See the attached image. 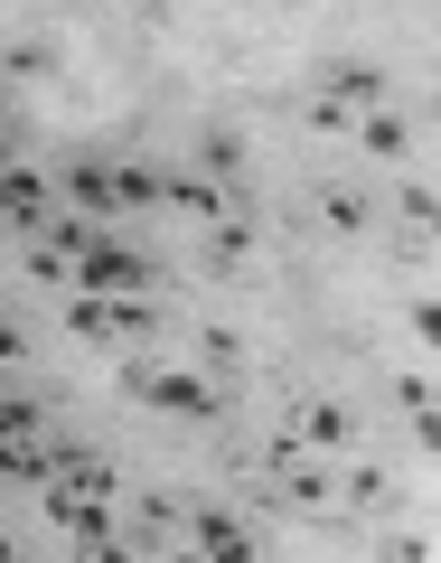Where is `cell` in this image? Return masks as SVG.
I'll use <instances>...</instances> for the list:
<instances>
[{
  "label": "cell",
  "mask_w": 441,
  "mask_h": 563,
  "mask_svg": "<svg viewBox=\"0 0 441 563\" xmlns=\"http://www.w3.org/2000/svg\"><path fill=\"white\" fill-rule=\"evenodd\" d=\"M291 442H310V451H348V442H357V422H348L339 404H291Z\"/></svg>",
  "instance_id": "cell-8"
},
{
  "label": "cell",
  "mask_w": 441,
  "mask_h": 563,
  "mask_svg": "<svg viewBox=\"0 0 441 563\" xmlns=\"http://www.w3.org/2000/svg\"><path fill=\"white\" fill-rule=\"evenodd\" d=\"M29 432H47V422H38V404H20V395H0V442H29Z\"/></svg>",
  "instance_id": "cell-14"
},
{
  "label": "cell",
  "mask_w": 441,
  "mask_h": 563,
  "mask_svg": "<svg viewBox=\"0 0 441 563\" xmlns=\"http://www.w3.org/2000/svg\"><path fill=\"white\" fill-rule=\"evenodd\" d=\"M432 217H441V207H432V188L414 179V188H404V225H414V235H432Z\"/></svg>",
  "instance_id": "cell-18"
},
{
  "label": "cell",
  "mask_w": 441,
  "mask_h": 563,
  "mask_svg": "<svg viewBox=\"0 0 441 563\" xmlns=\"http://www.w3.org/2000/svg\"><path fill=\"white\" fill-rule=\"evenodd\" d=\"M103 310H113L122 339H151L161 329V291H103Z\"/></svg>",
  "instance_id": "cell-10"
},
{
  "label": "cell",
  "mask_w": 441,
  "mask_h": 563,
  "mask_svg": "<svg viewBox=\"0 0 441 563\" xmlns=\"http://www.w3.org/2000/svg\"><path fill=\"white\" fill-rule=\"evenodd\" d=\"M404 413H414L422 442H432V376H404Z\"/></svg>",
  "instance_id": "cell-17"
},
{
  "label": "cell",
  "mask_w": 441,
  "mask_h": 563,
  "mask_svg": "<svg viewBox=\"0 0 441 563\" xmlns=\"http://www.w3.org/2000/svg\"><path fill=\"white\" fill-rule=\"evenodd\" d=\"M348 132H357V151H376V161H414V122H404L395 103H376V113H357Z\"/></svg>",
  "instance_id": "cell-5"
},
{
  "label": "cell",
  "mask_w": 441,
  "mask_h": 563,
  "mask_svg": "<svg viewBox=\"0 0 441 563\" xmlns=\"http://www.w3.org/2000/svg\"><path fill=\"white\" fill-rule=\"evenodd\" d=\"M188 161H198L207 179H235V169H244V141H235V132H207L198 151H188Z\"/></svg>",
  "instance_id": "cell-11"
},
{
  "label": "cell",
  "mask_w": 441,
  "mask_h": 563,
  "mask_svg": "<svg viewBox=\"0 0 441 563\" xmlns=\"http://www.w3.org/2000/svg\"><path fill=\"white\" fill-rule=\"evenodd\" d=\"M132 526H141V536H132V544H161V536H169V526H179V507H169V498H141V517H132Z\"/></svg>",
  "instance_id": "cell-15"
},
{
  "label": "cell",
  "mask_w": 441,
  "mask_h": 563,
  "mask_svg": "<svg viewBox=\"0 0 441 563\" xmlns=\"http://www.w3.org/2000/svg\"><path fill=\"white\" fill-rule=\"evenodd\" d=\"M207 254H217V263H244V254H254V225H235V217L207 225Z\"/></svg>",
  "instance_id": "cell-13"
},
{
  "label": "cell",
  "mask_w": 441,
  "mask_h": 563,
  "mask_svg": "<svg viewBox=\"0 0 441 563\" xmlns=\"http://www.w3.org/2000/svg\"><path fill=\"white\" fill-rule=\"evenodd\" d=\"M47 217H57V198H47L20 161H0V235H38Z\"/></svg>",
  "instance_id": "cell-3"
},
{
  "label": "cell",
  "mask_w": 441,
  "mask_h": 563,
  "mask_svg": "<svg viewBox=\"0 0 441 563\" xmlns=\"http://www.w3.org/2000/svg\"><path fill=\"white\" fill-rule=\"evenodd\" d=\"M0 563H10V536H0Z\"/></svg>",
  "instance_id": "cell-19"
},
{
  "label": "cell",
  "mask_w": 441,
  "mask_h": 563,
  "mask_svg": "<svg viewBox=\"0 0 441 563\" xmlns=\"http://www.w3.org/2000/svg\"><path fill=\"white\" fill-rule=\"evenodd\" d=\"M198 357H207V376H225V366H235L244 347H235V329H207V339H198Z\"/></svg>",
  "instance_id": "cell-16"
},
{
  "label": "cell",
  "mask_w": 441,
  "mask_h": 563,
  "mask_svg": "<svg viewBox=\"0 0 441 563\" xmlns=\"http://www.w3.org/2000/svg\"><path fill=\"white\" fill-rule=\"evenodd\" d=\"M320 217L339 225V235H366V225H376V207H366L357 188H329V198H320Z\"/></svg>",
  "instance_id": "cell-12"
},
{
  "label": "cell",
  "mask_w": 441,
  "mask_h": 563,
  "mask_svg": "<svg viewBox=\"0 0 441 563\" xmlns=\"http://www.w3.org/2000/svg\"><path fill=\"white\" fill-rule=\"evenodd\" d=\"M254 526H244L235 517V507H198V517H188V554H217V563H244V554H254Z\"/></svg>",
  "instance_id": "cell-4"
},
{
  "label": "cell",
  "mask_w": 441,
  "mask_h": 563,
  "mask_svg": "<svg viewBox=\"0 0 441 563\" xmlns=\"http://www.w3.org/2000/svg\"><path fill=\"white\" fill-rule=\"evenodd\" d=\"M263 461H273V479L291 488V498H301V507H320V498H329V479H320V461H310L301 442H273V451H263Z\"/></svg>",
  "instance_id": "cell-9"
},
{
  "label": "cell",
  "mask_w": 441,
  "mask_h": 563,
  "mask_svg": "<svg viewBox=\"0 0 441 563\" xmlns=\"http://www.w3.org/2000/svg\"><path fill=\"white\" fill-rule=\"evenodd\" d=\"M66 207H76V217H113V169H103V161H85V151H76V161H66Z\"/></svg>",
  "instance_id": "cell-6"
},
{
  "label": "cell",
  "mask_w": 441,
  "mask_h": 563,
  "mask_svg": "<svg viewBox=\"0 0 441 563\" xmlns=\"http://www.w3.org/2000/svg\"><path fill=\"white\" fill-rule=\"evenodd\" d=\"M161 198H169V207H188L198 225H225V217H235V207H225V188H217V179H198V169H169Z\"/></svg>",
  "instance_id": "cell-7"
},
{
  "label": "cell",
  "mask_w": 441,
  "mask_h": 563,
  "mask_svg": "<svg viewBox=\"0 0 441 563\" xmlns=\"http://www.w3.org/2000/svg\"><path fill=\"white\" fill-rule=\"evenodd\" d=\"M122 385H132V404L179 413V422H217L225 413V385L198 376V366H122Z\"/></svg>",
  "instance_id": "cell-1"
},
{
  "label": "cell",
  "mask_w": 441,
  "mask_h": 563,
  "mask_svg": "<svg viewBox=\"0 0 441 563\" xmlns=\"http://www.w3.org/2000/svg\"><path fill=\"white\" fill-rule=\"evenodd\" d=\"M385 95H395V76L376 57H329L320 66V103H339V113H376Z\"/></svg>",
  "instance_id": "cell-2"
}]
</instances>
